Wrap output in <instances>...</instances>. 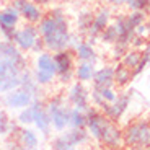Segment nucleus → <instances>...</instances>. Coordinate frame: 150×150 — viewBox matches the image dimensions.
Instances as JSON below:
<instances>
[{
    "instance_id": "nucleus-1",
    "label": "nucleus",
    "mask_w": 150,
    "mask_h": 150,
    "mask_svg": "<svg viewBox=\"0 0 150 150\" xmlns=\"http://www.w3.org/2000/svg\"><path fill=\"white\" fill-rule=\"evenodd\" d=\"M38 30L44 41L46 51L56 52L60 49H67L72 36V26L69 16L62 7H49L44 16L38 23Z\"/></svg>"
},
{
    "instance_id": "nucleus-2",
    "label": "nucleus",
    "mask_w": 150,
    "mask_h": 150,
    "mask_svg": "<svg viewBox=\"0 0 150 150\" xmlns=\"http://www.w3.org/2000/svg\"><path fill=\"white\" fill-rule=\"evenodd\" d=\"M28 69L26 54L20 56H0V93L10 91L21 85V74Z\"/></svg>"
},
{
    "instance_id": "nucleus-3",
    "label": "nucleus",
    "mask_w": 150,
    "mask_h": 150,
    "mask_svg": "<svg viewBox=\"0 0 150 150\" xmlns=\"http://www.w3.org/2000/svg\"><path fill=\"white\" fill-rule=\"evenodd\" d=\"M46 108L51 116L52 129L56 132H62L69 127V119H70V109L72 105L69 103L67 96L64 93H56L46 100Z\"/></svg>"
},
{
    "instance_id": "nucleus-4",
    "label": "nucleus",
    "mask_w": 150,
    "mask_h": 150,
    "mask_svg": "<svg viewBox=\"0 0 150 150\" xmlns=\"http://www.w3.org/2000/svg\"><path fill=\"white\" fill-rule=\"evenodd\" d=\"M150 144V119H137L122 127V145L129 149H147Z\"/></svg>"
},
{
    "instance_id": "nucleus-5",
    "label": "nucleus",
    "mask_w": 150,
    "mask_h": 150,
    "mask_svg": "<svg viewBox=\"0 0 150 150\" xmlns=\"http://www.w3.org/2000/svg\"><path fill=\"white\" fill-rule=\"evenodd\" d=\"M31 72H33L36 82L42 88L54 85V82L57 80V72H56V62H54L52 52L44 51L41 54H36Z\"/></svg>"
},
{
    "instance_id": "nucleus-6",
    "label": "nucleus",
    "mask_w": 150,
    "mask_h": 150,
    "mask_svg": "<svg viewBox=\"0 0 150 150\" xmlns=\"http://www.w3.org/2000/svg\"><path fill=\"white\" fill-rule=\"evenodd\" d=\"M90 132L86 127H67L57 137L51 140V149L54 150H74L90 142Z\"/></svg>"
},
{
    "instance_id": "nucleus-7",
    "label": "nucleus",
    "mask_w": 150,
    "mask_h": 150,
    "mask_svg": "<svg viewBox=\"0 0 150 150\" xmlns=\"http://www.w3.org/2000/svg\"><path fill=\"white\" fill-rule=\"evenodd\" d=\"M54 62H56L57 80L60 85H70L75 80V65H77V57H75L72 49H60L52 52Z\"/></svg>"
},
{
    "instance_id": "nucleus-8",
    "label": "nucleus",
    "mask_w": 150,
    "mask_h": 150,
    "mask_svg": "<svg viewBox=\"0 0 150 150\" xmlns=\"http://www.w3.org/2000/svg\"><path fill=\"white\" fill-rule=\"evenodd\" d=\"M132 96H134V90L132 88H122V91H119L116 96V100L112 103H106L100 111L105 114L108 119L114 121V122H119L124 117V114L127 112L129 106H131Z\"/></svg>"
},
{
    "instance_id": "nucleus-9",
    "label": "nucleus",
    "mask_w": 150,
    "mask_h": 150,
    "mask_svg": "<svg viewBox=\"0 0 150 150\" xmlns=\"http://www.w3.org/2000/svg\"><path fill=\"white\" fill-rule=\"evenodd\" d=\"M34 95L31 91H28L25 86H16L10 91H5V93H0V105L2 108L8 109V111H18L21 108H26L33 103Z\"/></svg>"
},
{
    "instance_id": "nucleus-10",
    "label": "nucleus",
    "mask_w": 150,
    "mask_h": 150,
    "mask_svg": "<svg viewBox=\"0 0 150 150\" xmlns=\"http://www.w3.org/2000/svg\"><path fill=\"white\" fill-rule=\"evenodd\" d=\"M39 36H41V34H39V30H38V25H34V23H25L23 26L16 28L15 34L11 38V42H13L20 51L28 54Z\"/></svg>"
},
{
    "instance_id": "nucleus-11",
    "label": "nucleus",
    "mask_w": 150,
    "mask_h": 150,
    "mask_svg": "<svg viewBox=\"0 0 150 150\" xmlns=\"http://www.w3.org/2000/svg\"><path fill=\"white\" fill-rule=\"evenodd\" d=\"M109 121L111 119H108L96 106L91 105L90 108L86 109V131L90 132V137L95 142L100 144L103 134H105V129L108 127Z\"/></svg>"
},
{
    "instance_id": "nucleus-12",
    "label": "nucleus",
    "mask_w": 150,
    "mask_h": 150,
    "mask_svg": "<svg viewBox=\"0 0 150 150\" xmlns=\"http://www.w3.org/2000/svg\"><path fill=\"white\" fill-rule=\"evenodd\" d=\"M33 106H34V119H33V126L39 135L42 137H49L52 132V122H51V116L46 108V100H42V96H36L33 100Z\"/></svg>"
},
{
    "instance_id": "nucleus-13",
    "label": "nucleus",
    "mask_w": 150,
    "mask_h": 150,
    "mask_svg": "<svg viewBox=\"0 0 150 150\" xmlns=\"http://www.w3.org/2000/svg\"><path fill=\"white\" fill-rule=\"evenodd\" d=\"M20 21H21V16L15 7L8 5V7L0 8V38L11 41L16 28L20 26Z\"/></svg>"
},
{
    "instance_id": "nucleus-14",
    "label": "nucleus",
    "mask_w": 150,
    "mask_h": 150,
    "mask_svg": "<svg viewBox=\"0 0 150 150\" xmlns=\"http://www.w3.org/2000/svg\"><path fill=\"white\" fill-rule=\"evenodd\" d=\"M90 93L91 90L86 86V83L79 82V80H74V82L69 85V90L65 93L69 103H70L74 108H80V109H88L91 106V100H90Z\"/></svg>"
},
{
    "instance_id": "nucleus-15",
    "label": "nucleus",
    "mask_w": 150,
    "mask_h": 150,
    "mask_svg": "<svg viewBox=\"0 0 150 150\" xmlns=\"http://www.w3.org/2000/svg\"><path fill=\"white\" fill-rule=\"evenodd\" d=\"M10 5L16 8V11L20 13V16L25 23H34V25L41 21L46 11L42 7L34 4L33 0H11Z\"/></svg>"
},
{
    "instance_id": "nucleus-16",
    "label": "nucleus",
    "mask_w": 150,
    "mask_h": 150,
    "mask_svg": "<svg viewBox=\"0 0 150 150\" xmlns=\"http://www.w3.org/2000/svg\"><path fill=\"white\" fill-rule=\"evenodd\" d=\"M8 137L18 140V144L21 145V149H26V150L39 149V144H41L38 131L33 129L31 126H18Z\"/></svg>"
},
{
    "instance_id": "nucleus-17",
    "label": "nucleus",
    "mask_w": 150,
    "mask_h": 150,
    "mask_svg": "<svg viewBox=\"0 0 150 150\" xmlns=\"http://www.w3.org/2000/svg\"><path fill=\"white\" fill-rule=\"evenodd\" d=\"M112 21V15H111V10L106 7H101L98 11H95V18H93V23H91V28L86 34V41L91 42V44H96L98 42V36L108 26L109 23Z\"/></svg>"
},
{
    "instance_id": "nucleus-18",
    "label": "nucleus",
    "mask_w": 150,
    "mask_h": 150,
    "mask_svg": "<svg viewBox=\"0 0 150 150\" xmlns=\"http://www.w3.org/2000/svg\"><path fill=\"white\" fill-rule=\"evenodd\" d=\"M100 145L106 147V149H119L122 147V127L119 126V122L109 121L108 127L105 129Z\"/></svg>"
},
{
    "instance_id": "nucleus-19",
    "label": "nucleus",
    "mask_w": 150,
    "mask_h": 150,
    "mask_svg": "<svg viewBox=\"0 0 150 150\" xmlns=\"http://www.w3.org/2000/svg\"><path fill=\"white\" fill-rule=\"evenodd\" d=\"M93 88H105V86H114V64H105L103 67L96 69L91 79Z\"/></svg>"
},
{
    "instance_id": "nucleus-20",
    "label": "nucleus",
    "mask_w": 150,
    "mask_h": 150,
    "mask_svg": "<svg viewBox=\"0 0 150 150\" xmlns=\"http://www.w3.org/2000/svg\"><path fill=\"white\" fill-rule=\"evenodd\" d=\"M114 25L117 28V41L119 44H126V46H131V41L135 34V30L129 25L127 18H126V13H119V15L114 18Z\"/></svg>"
},
{
    "instance_id": "nucleus-21",
    "label": "nucleus",
    "mask_w": 150,
    "mask_h": 150,
    "mask_svg": "<svg viewBox=\"0 0 150 150\" xmlns=\"http://www.w3.org/2000/svg\"><path fill=\"white\" fill-rule=\"evenodd\" d=\"M74 54H75V57H77V60H83V62H93V64H96L98 59H100L95 44L88 42L85 38H83L82 41L75 46Z\"/></svg>"
},
{
    "instance_id": "nucleus-22",
    "label": "nucleus",
    "mask_w": 150,
    "mask_h": 150,
    "mask_svg": "<svg viewBox=\"0 0 150 150\" xmlns=\"http://www.w3.org/2000/svg\"><path fill=\"white\" fill-rule=\"evenodd\" d=\"M95 18V11L90 8H83L77 13V18H75V31L80 34L82 38H86L88 31L91 28V23Z\"/></svg>"
},
{
    "instance_id": "nucleus-23",
    "label": "nucleus",
    "mask_w": 150,
    "mask_h": 150,
    "mask_svg": "<svg viewBox=\"0 0 150 150\" xmlns=\"http://www.w3.org/2000/svg\"><path fill=\"white\" fill-rule=\"evenodd\" d=\"M132 80H134L132 69L126 67L121 62H116L114 64V86H117V88H126V86L131 85Z\"/></svg>"
},
{
    "instance_id": "nucleus-24",
    "label": "nucleus",
    "mask_w": 150,
    "mask_h": 150,
    "mask_svg": "<svg viewBox=\"0 0 150 150\" xmlns=\"http://www.w3.org/2000/svg\"><path fill=\"white\" fill-rule=\"evenodd\" d=\"M95 70H96V64L77 60V65H75V80L83 82V83H90L95 75Z\"/></svg>"
},
{
    "instance_id": "nucleus-25",
    "label": "nucleus",
    "mask_w": 150,
    "mask_h": 150,
    "mask_svg": "<svg viewBox=\"0 0 150 150\" xmlns=\"http://www.w3.org/2000/svg\"><path fill=\"white\" fill-rule=\"evenodd\" d=\"M13 124H15V119H11L8 109L0 108V139H7L10 135Z\"/></svg>"
},
{
    "instance_id": "nucleus-26",
    "label": "nucleus",
    "mask_w": 150,
    "mask_h": 150,
    "mask_svg": "<svg viewBox=\"0 0 150 150\" xmlns=\"http://www.w3.org/2000/svg\"><path fill=\"white\" fill-rule=\"evenodd\" d=\"M140 57H142V51H140V49L129 47L119 62H121V64H124L126 67H129V69H132V70H134V69L137 67V64L140 62Z\"/></svg>"
},
{
    "instance_id": "nucleus-27",
    "label": "nucleus",
    "mask_w": 150,
    "mask_h": 150,
    "mask_svg": "<svg viewBox=\"0 0 150 150\" xmlns=\"http://www.w3.org/2000/svg\"><path fill=\"white\" fill-rule=\"evenodd\" d=\"M98 41L103 42V44H106V46H112L114 42L117 41V28H116V25H114L112 21L109 23L101 33H100Z\"/></svg>"
},
{
    "instance_id": "nucleus-28",
    "label": "nucleus",
    "mask_w": 150,
    "mask_h": 150,
    "mask_svg": "<svg viewBox=\"0 0 150 150\" xmlns=\"http://www.w3.org/2000/svg\"><path fill=\"white\" fill-rule=\"evenodd\" d=\"M69 127H86V111L80 108L70 109V119H69Z\"/></svg>"
},
{
    "instance_id": "nucleus-29",
    "label": "nucleus",
    "mask_w": 150,
    "mask_h": 150,
    "mask_svg": "<svg viewBox=\"0 0 150 150\" xmlns=\"http://www.w3.org/2000/svg\"><path fill=\"white\" fill-rule=\"evenodd\" d=\"M33 119H34V106L31 103L26 108H21L16 111V117L15 121L20 126H33Z\"/></svg>"
},
{
    "instance_id": "nucleus-30",
    "label": "nucleus",
    "mask_w": 150,
    "mask_h": 150,
    "mask_svg": "<svg viewBox=\"0 0 150 150\" xmlns=\"http://www.w3.org/2000/svg\"><path fill=\"white\" fill-rule=\"evenodd\" d=\"M150 64V42L147 41L145 47L142 49V57H140V62L137 64V67L132 70V74H134V79L135 77H139V75H142V72L147 69V65Z\"/></svg>"
},
{
    "instance_id": "nucleus-31",
    "label": "nucleus",
    "mask_w": 150,
    "mask_h": 150,
    "mask_svg": "<svg viewBox=\"0 0 150 150\" xmlns=\"http://www.w3.org/2000/svg\"><path fill=\"white\" fill-rule=\"evenodd\" d=\"M131 47V46H126V44H119V42H114L112 44V49H111V60L112 64H116L122 59V56L126 54V51Z\"/></svg>"
},
{
    "instance_id": "nucleus-32",
    "label": "nucleus",
    "mask_w": 150,
    "mask_h": 150,
    "mask_svg": "<svg viewBox=\"0 0 150 150\" xmlns=\"http://www.w3.org/2000/svg\"><path fill=\"white\" fill-rule=\"evenodd\" d=\"M96 90L100 91V95L106 103H112L117 96V91L114 90V86H105V88H96Z\"/></svg>"
},
{
    "instance_id": "nucleus-33",
    "label": "nucleus",
    "mask_w": 150,
    "mask_h": 150,
    "mask_svg": "<svg viewBox=\"0 0 150 150\" xmlns=\"http://www.w3.org/2000/svg\"><path fill=\"white\" fill-rule=\"evenodd\" d=\"M147 41H149V36H144V34H134V38H132V41H131V47L140 49V51H142V49L145 47Z\"/></svg>"
},
{
    "instance_id": "nucleus-34",
    "label": "nucleus",
    "mask_w": 150,
    "mask_h": 150,
    "mask_svg": "<svg viewBox=\"0 0 150 150\" xmlns=\"http://www.w3.org/2000/svg\"><path fill=\"white\" fill-rule=\"evenodd\" d=\"M147 2H149V0H127L126 7H127L129 10H145Z\"/></svg>"
},
{
    "instance_id": "nucleus-35",
    "label": "nucleus",
    "mask_w": 150,
    "mask_h": 150,
    "mask_svg": "<svg viewBox=\"0 0 150 150\" xmlns=\"http://www.w3.org/2000/svg\"><path fill=\"white\" fill-rule=\"evenodd\" d=\"M46 51V46H44V41H42V38L39 36L36 39V42H34L33 44V47H31V51H30V54H34V56H36V54H41V52H44Z\"/></svg>"
},
{
    "instance_id": "nucleus-36",
    "label": "nucleus",
    "mask_w": 150,
    "mask_h": 150,
    "mask_svg": "<svg viewBox=\"0 0 150 150\" xmlns=\"http://www.w3.org/2000/svg\"><path fill=\"white\" fill-rule=\"evenodd\" d=\"M108 5H112V7H126L127 0H105Z\"/></svg>"
},
{
    "instance_id": "nucleus-37",
    "label": "nucleus",
    "mask_w": 150,
    "mask_h": 150,
    "mask_svg": "<svg viewBox=\"0 0 150 150\" xmlns=\"http://www.w3.org/2000/svg\"><path fill=\"white\" fill-rule=\"evenodd\" d=\"M33 2L42 8H49V7H52V4H54V0H33Z\"/></svg>"
},
{
    "instance_id": "nucleus-38",
    "label": "nucleus",
    "mask_w": 150,
    "mask_h": 150,
    "mask_svg": "<svg viewBox=\"0 0 150 150\" xmlns=\"http://www.w3.org/2000/svg\"><path fill=\"white\" fill-rule=\"evenodd\" d=\"M145 28H147V36L150 38V15H147V20H145Z\"/></svg>"
},
{
    "instance_id": "nucleus-39",
    "label": "nucleus",
    "mask_w": 150,
    "mask_h": 150,
    "mask_svg": "<svg viewBox=\"0 0 150 150\" xmlns=\"http://www.w3.org/2000/svg\"><path fill=\"white\" fill-rule=\"evenodd\" d=\"M145 11H147V13H149V15H150V0H149V2H147V8H145Z\"/></svg>"
},
{
    "instance_id": "nucleus-40",
    "label": "nucleus",
    "mask_w": 150,
    "mask_h": 150,
    "mask_svg": "<svg viewBox=\"0 0 150 150\" xmlns=\"http://www.w3.org/2000/svg\"><path fill=\"white\" fill-rule=\"evenodd\" d=\"M0 52H2V38H0Z\"/></svg>"
}]
</instances>
